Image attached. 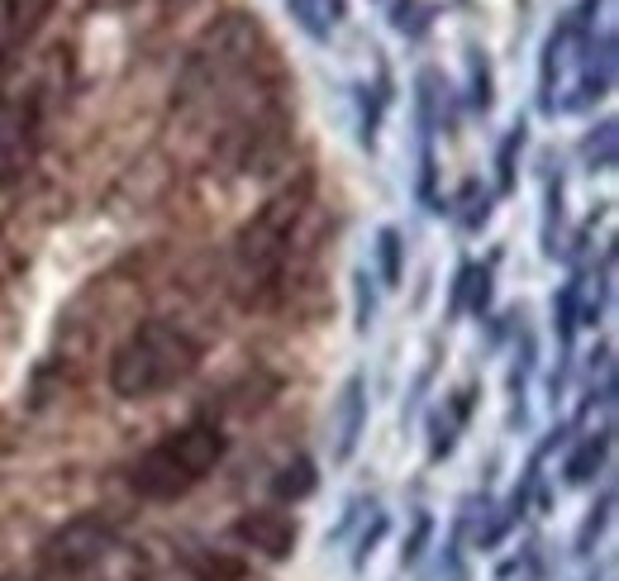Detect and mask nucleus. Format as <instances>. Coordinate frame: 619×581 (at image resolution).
I'll return each mask as SVG.
<instances>
[{
	"instance_id": "1",
	"label": "nucleus",
	"mask_w": 619,
	"mask_h": 581,
	"mask_svg": "<svg viewBox=\"0 0 619 581\" xmlns=\"http://www.w3.org/2000/svg\"><path fill=\"white\" fill-rule=\"evenodd\" d=\"M310 210V181L282 187L234 239V276L248 306H262L276 286H282L286 268H291V239Z\"/></svg>"
},
{
	"instance_id": "2",
	"label": "nucleus",
	"mask_w": 619,
	"mask_h": 581,
	"mask_svg": "<svg viewBox=\"0 0 619 581\" xmlns=\"http://www.w3.org/2000/svg\"><path fill=\"white\" fill-rule=\"evenodd\" d=\"M201 367V343L167 320H143L110 353V391L120 401H148L181 387Z\"/></svg>"
},
{
	"instance_id": "3",
	"label": "nucleus",
	"mask_w": 619,
	"mask_h": 581,
	"mask_svg": "<svg viewBox=\"0 0 619 581\" xmlns=\"http://www.w3.org/2000/svg\"><path fill=\"white\" fill-rule=\"evenodd\" d=\"M224 453H229V439H224L215 425L172 429L167 439H157L148 453L134 458L129 486H134L143 500H181L219 467Z\"/></svg>"
},
{
	"instance_id": "4",
	"label": "nucleus",
	"mask_w": 619,
	"mask_h": 581,
	"mask_svg": "<svg viewBox=\"0 0 619 581\" xmlns=\"http://www.w3.org/2000/svg\"><path fill=\"white\" fill-rule=\"evenodd\" d=\"M115 548V524L105 520V514H76L68 520L58 534L44 538V572L52 577H76L86 572V567H96L105 553Z\"/></svg>"
},
{
	"instance_id": "5",
	"label": "nucleus",
	"mask_w": 619,
	"mask_h": 581,
	"mask_svg": "<svg viewBox=\"0 0 619 581\" xmlns=\"http://www.w3.org/2000/svg\"><path fill=\"white\" fill-rule=\"evenodd\" d=\"M229 534L239 538L243 548H253V553H262V558H272V562H282V558H291V553H296V524L286 520V514H276V510L239 514Z\"/></svg>"
},
{
	"instance_id": "6",
	"label": "nucleus",
	"mask_w": 619,
	"mask_h": 581,
	"mask_svg": "<svg viewBox=\"0 0 619 581\" xmlns=\"http://www.w3.org/2000/svg\"><path fill=\"white\" fill-rule=\"evenodd\" d=\"M362 425H367V395H362V377L353 372L334 405V458L338 462L353 458V448L362 439Z\"/></svg>"
},
{
	"instance_id": "7",
	"label": "nucleus",
	"mask_w": 619,
	"mask_h": 581,
	"mask_svg": "<svg viewBox=\"0 0 619 581\" xmlns=\"http://www.w3.org/2000/svg\"><path fill=\"white\" fill-rule=\"evenodd\" d=\"M314 482H320V477H314V462L310 458H296V462H286L282 477L272 482V496L276 500H306L314 491Z\"/></svg>"
},
{
	"instance_id": "8",
	"label": "nucleus",
	"mask_w": 619,
	"mask_h": 581,
	"mask_svg": "<svg viewBox=\"0 0 619 581\" xmlns=\"http://www.w3.org/2000/svg\"><path fill=\"white\" fill-rule=\"evenodd\" d=\"M52 0H5V15H10V38H29L38 24L48 20Z\"/></svg>"
},
{
	"instance_id": "9",
	"label": "nucleus",
	"mask_w": 619,
	"mask_h": 581,
	"mask_svg": "<svg viewBox=\"0 0 619 581\" xmlns=\"http://www.w3.org/2000/svg\"><path fill=\"white\" fill-rule=\"evenodd\" d=\"M286 5H291V15H296L300 29L324 44V38H329V15L320 10V0H286Z\"/></svg>"
},
{
	"instance_id": "10",
	"label": "nucleus",
	"mask_w": 619,
	"mask_h": 581,
	"mask_svg": "<svg viewBox=\"0 0 619 581\" xmlns=\"http://www.w3.org/2000/svg\"><path fill=\"white\" fill-rule=\"evenodd\" d=\"M381 272H386V286H401V234L381 229Z\"/></svg>"
},
{
	"instance_id": "11",
	"label": "nucleus",
	"mask_w": 619,
	"mask_h": 581,
	"mask_svg": "<svg viewBox=\"0 0 619 581\" xmlns=\"http://www.w3.org/2000/svg\"><path fill=\"white\" fill-rule=\"evenodd\" d=\"M344 5L348 0H329V20H344Z\"/></svg>"
},
{
	"instance_id": "12",
	"label": "nucleus",
	"mask_w": 619,
	"mask_h": 581,
	"mask_svg": "<svg viewBox=\"0 0 619 581\" xmlns=\"http://www.w3.org/2000/svg\"><path fill=\"white\" fill-rule=\"evenodd\" d=\"M105 5H129V0H105Z\"/></svg>"
}]
</instances>
